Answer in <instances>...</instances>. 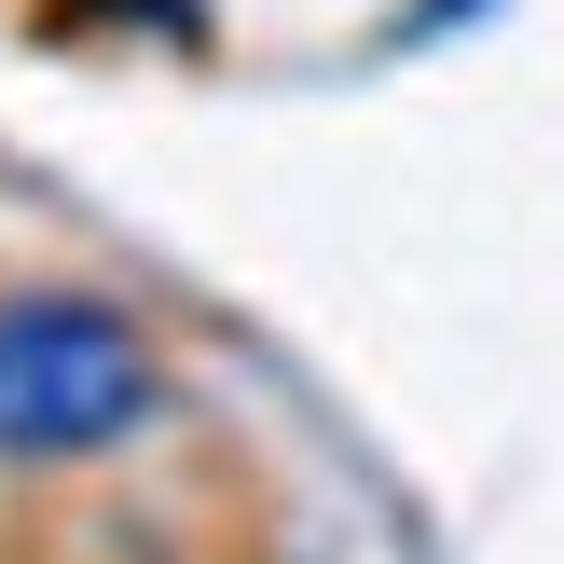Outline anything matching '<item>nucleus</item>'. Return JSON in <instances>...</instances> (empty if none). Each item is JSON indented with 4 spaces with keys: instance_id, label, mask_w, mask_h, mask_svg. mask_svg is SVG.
Segmentation results:
<instances>
[{
    "instance_id": "1",
    "label": "nucleus",
    "mask_w": 564,
    "mask_h": 564,
    "mask_svg": "<svg viewBox=\"0 0 564 564\" xmlns=\"http://www.w3.org/2000/svg\"><path fill=\"white\" fill-rule=\"evenodd\" d=\"M165 400V358L124 303L97 290H0V455L28 468H69L138 441Z\"/></svg>"
}]
</instances>
